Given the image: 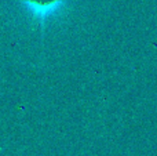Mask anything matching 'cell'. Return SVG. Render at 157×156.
I'll list each match as a JSON object with an SVG mask.
<instances>
[{
    "mask_svg": "<svg viewBox=\"0 0 157 156\" xmlns=\"http://www.w3.org/2000/svg\"><path fill=\"white\" fill-rule=\"evenodd\" d=\"M15 2L24 4L33 18L40 22V25H44V22L50 17L58 13L62 6L71 0H15Z\"/></svg>",
    "mask_w": 157,
    "mask_h": 156,
    "instance_id": "obj_1",
    "label": "cell"
}]
</instances>
